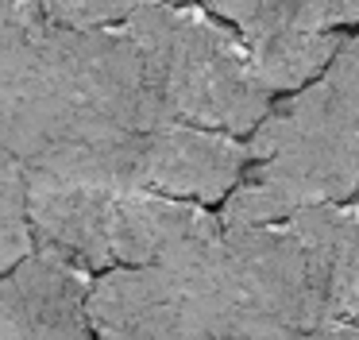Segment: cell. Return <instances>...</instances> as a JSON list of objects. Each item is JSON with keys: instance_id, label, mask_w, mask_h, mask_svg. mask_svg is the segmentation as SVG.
<instances>
[{"instance_id": "obj_1", "label": "cell", "mask_w": 359, "mask_h": 340, "mask_svg": "<svg viewBox=\"0 0 359 340\" xmlns=\"http://www.w3.org/2000/svg\"><path fill=\"white\" fill-rule=\"evenodd\" d=\"M359 197V31L305 89L274 100L248 136V170L224 197V224H274Z\"/></svg>"}, {"instance_id": "obj_2", "label": "cell", "mask_w": 359, "mask_h": 340, "mask_svg": "<svg viewBox=\"0 0 359 340\" xmlns=\"http://www.w3.org/2000/svg\"><path fill=\"white\" fill-rule=\"evenodd\" d=\"M124 27L163 124L243 139L271 112L274 93L259 77L248 43L205 4L151 8Z\"/></svg>"}, {"instance_id": "obj_3", "label": "cell", "mask_w": 359, "mask_h": 340, "mask_svg": "<svg viewBox=\"0 0 359 340\" xmlns=\"http://www.w3.org/2000/svg\"><path fill=\"white\" fill-rule=\"evenodd\" d=\"M248 170V139L189 124L143 131L135 147V190L194 205H224Z\"/></svg>"}, {"instance_id": "obj_4", "label": "cell", "mask_w": 359, "mask_h": 340, "mask_svg": "<svg viewBox=\"0 0 359 340\" xmlns=\"http://www.w3.org/2000/svg\"><path fill=\"white\" fill-rule=\"evenodd\" d=\"M47 35L39 0H0V147L32 159L47 116Z\"/></svg>"}, {"instance_id": "obj_5", "label": "cell", "mask_w": 359, "mask_h": 340, "mask_svg": "<svg viewBox=\"0 0 359 340\" xmlns=\"http://www.w3.org/2000/svg\"><path fill=\"white\" fill-rule=\"evenodd\" d=\"M89 290L93 275L27 255L0 275V340H93Z\"/></svg>"}, {"instance_id": "obj_6", "label": "cell", "mask_w": 359, "mask_h": 340, "mask_svg": "<svg viewBox=\"0 0 359 340\" xmlns=\"http://www.w3.org/2000/svg\"><path fill=\"white\" fill-rule=\"evenodd\" d=\"M309 247L332 321L359 325V197L286 216Z\"/></svg>"}, {"instance_id": "obj_7", "label": "cell", "mask_w": 359, "mask_h": 340, "mask_svg": "<svg viewBox=\"0 0 359 340\" xmlns=\"http://www.w3.org/2000/svg\"><path fill=\"white\" fill-rule=\"evenodd\" d=\"M236 27L243 43L294 31H344L359 27V0H197Z\"/></svg>"}, {"instance_id": "obj_8", "label": "cell", "mask_w": 359, "mask_h": 340, "mask_svg": "<svg viewBox=\"0 0 359 340\" xmlns=\"http://www.w3.org/2000/svg\"><path fill=\"white\" fill-rule=\"evenodd\" d=\"M344 31H294V35H271L248 43L263 85L274 97L305 89L332 66L336 51L344 46Z\"/></svg>"}, {"instance_id": "obj_9", "label": "cell", "mask_w": 359, "mask_h": 340, "mask_svg": "<svg viewBox=\"0 0 359 340\" xmlns=\"http://www.w3.org/2000/svg\"><path fill=\"white\" fill-rule=\"evenodd\" d=\"M35 255L32 213H27V166L0 147V275Z\"/></svg>"}, {"instance_id": "obj_10", "label": "cell", "mask_w": 359, "mask_h": 340, "mask_svg": "<svg viewBox=\"0 0 359 340\" xmlns=\"http://www.w3.org/2000/svg\"><path fill=\"white\" fill-rule=\"evenodd\" d=\"M186 0H39L43 15L55 27H70V31H93V27H109V23H124L140 12L151 8H174Z\"/></svg>"}, {"instance_id": "obj_11", "label": "cell", "mask_w": 359, "mask_h": 340, "mask_svg": "<svg viewBox=\"0 0 359 340\" xmlns=\"http://www.w3.org/2000/svg\"><path fill=\"white\" fill-rule=\"evenodd\" d=\"M294 340H359V325H325L317 332H305V336H294Z\"/></svg>"}]
</instances>
